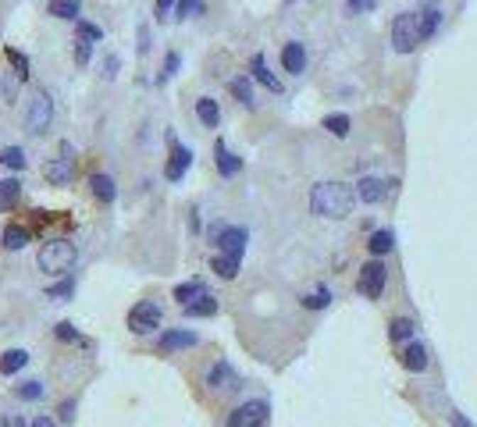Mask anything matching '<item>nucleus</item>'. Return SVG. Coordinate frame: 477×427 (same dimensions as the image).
I'll return each mask as SVG.
<instances>
[{
  "label": "nucleus",
  "mask_w": 477,
  "mask_h": 427,
  "mask_svg": "<svg viewBox=\"0 0 477 427\" xmlns=\"http://www.w3.org/2000/svg\"><path fill=\"white\" fill-rule=\"evenodd\" d=\"M310 210L317 218H346L353 210V189L342 182H321L310 192Z\"/></svg>",
  "instance_id": "nucleus-1"
},
{
  "label": "nucleus",
  "mask_w": 477,
  "mask_h": 427,
  "mask_svg": "<svg viewBox=\"0 0 477 427\" xmlns=\"http://www.w3.org/2000/svg\"><path fill=\"white\" fill-rule=\"evenodd\" d=\"M75 260H79V250H75L68 239H47V243L40 246V257H36L40 271H43V274H50V278L72 274Z\"/></svg>",
  "instance_id": "nucleus-2"
},
{
  "label": "nucleus",
  "mask_w": 477,
  "mask_h": 427,
  "mask_svg": "<svg viewBox=\"0 0 477 427\" xmlns=\"http://www.w3.org/2000/svg\"><path fill=\"white\" fill-rule=\"evenodd\" d=\"M50 125H54V100H50L43 89H36V93L29 96V111H26V132H29V135H43Z\"/></svg>",
  "instance_id": "nucleus-3"
},
{
  "label": "nucleus",
  "mask_w": 477,
  "mask_h": 427,
  "mask_svg": "<svg viewBox=\"0 0 477 427\" xmlns=\"http://www.w3.org/2000/svg\"><path fill=\"white\" fill-rule=\"evenodd\" d=\"M417 43H420L417 15H410V11L395 15V22H392V47H395V54H410Z\"/></svg>",
  "instance_id": "nucleus-4"
},
{
  "label": "nucleus",
  "mask_w": 477,
  "mask_h": 427,
  "mask_svg": "<svg viewBox=\"0 0 477 427\" xmlns=\"http://www.w3.org/2000/svg\"><path fill=\"white\" fill-rule=\"evenodd\" d=\"M160 306L157 303H150V299H143V303H136L132 310H128V331H136V335H150V331H157L160 328Z\"/></svg>",
  "instance_id": "nucleus-5"
},
{
  "label": "nucleus",
  "mask_w": 477,
  "mask_h": 427,
  "mask_svg": "<svg viewBox=\"0 0 477 427\" xmlns=\"http://www.w3.org/2000/svg\"><path fill=\"white\" fill-rule=\"evenodd\" d=\"M264 420H268V402L253 399V402H243L228 416V427H264Z\"/></svg>",
  "instance_id": "nucleus-6"
},
{
  "label": "nucleus",
  "mask_w": 477,
  "mask_h": 427,
  "mask_svg": "<svg viewBox=\"0 0 477 427\" xmlns=\"http://www.w3.org/2000/svg\"><path fill=\"white\" fill-rule=\"evenodd\" d=\"M168 143H171V157H168V164H164V178H168V182H182V174H185L189 164H192V150L182 146L175 135H168Z\"/></svg>",
  "instance_id": "nucleus-7"
},
{
  "label": "nucleus",
  "mask_w": 477,
  "mask_h": 427,
  "mask_svg": "<svg viewBox=\"0 0 477 427\" xmlns=\"http://www.w3.org/2000/svg\"><path fill=\"white\" fill-rule=\"evenodd\" d=\"M43 178H47L50 185H68V182L75 178V157H72V146H65V157L43 164Z\"/></svg>",
  "instance_id": "nucleus-8"
},
{
  "label": "nucleus",
  "mask_w": 477,
  "mask_h": 427,
  "mask_svg": "<svg viewBox=\"0 0 477 427\" xmlns=\"http://www.w3.org/2000/svg\"><path fill=\"white\" fill-rule=\"evenodd\" d=\"M385 282H388V274H385V264H381V260H371V264L360 271V292H363L367 299H381Z\"/></svg>",
  "instance_id": "nucleus-9"
},
{
  "label": "nucleus",
  "mask_w": 477,
  "mask_h": 427,
  "mask_svg": "<svg viewBox=\"0 0 477 427\" xmlns=\"http://www.w3.org/2000/svg\"><path fill=\"white\" fill-rule=\"evenodd\" d=\"M214 243H217V250L228 253V257H243V253H246V243H250V232H246V228H221V232L214 235Z\"/></svg>",
  "instance_id": "nucleus-10"
},
{
  "label": "nucleus",
  "mask_w": 477,
  "mask_h": 427,
  "mask_svg": "<svg viewBox=\"0 0 477 427\" xmlns=\"http://www.w3.org/2000/svg\"><path fill=\"white\" fill-rule=\"evenodd\" d=\"M250 72H253V79H257L261 86H268L271 93H282V89H285V86H282V79H278V75L268 68V57H264V54H253V61H250Z\"/></svg>",
  "instance_id": "nucleus-11"
},
{
  "label": "nucleus",
  "mask_w": 477,
  "mask_h": 427,
  "mask_svg": "<svg viewBox=\"0 0 477 427\" xmlns=\"http://www.w3.org/2000/svg\"><path fill=\"white\" fill-rule=\"evenodd\" d=\"M196 342H199L196 331H164V335L157 338V349H160V353H175V349H192Z\"/></svg>",
  "instance_id": "nucleus-12"
},
{
  "label": "nucleus",
  "mask_w": 477,
  "mask_h": 427,
  "mask_svg": "<svg viewBox=\"0 0 477 427\" xmlns=\"http://www.w3.org/2000/svg\"><path fill=\"white\" fill-rule=\"evenodd\" d=\"M282 65H285V72L289 75H300V72H307V47L303 43H285V50H282Z\"/></svg>",
  "instance_id": "nucleus-13"
},
{
  "label": "nucleus",
  "mask_w": 477,
  "mask_h": 427,
  "mask_svg": "<svg viewBox=\"0 0 477 427\" xmlns=\"http://www.w3.org/2000/svg\"><path fill=\"white\" fill-rule=\"evenodd\" d=\"M235 384H238V374L231 370L228 360H221V363L210 367V374H207V388H235Z\"/></svg>",
  "instance_id": "nucleus-14"
},
{
  "label": "nucleus",
  "mask_w": 477,
  "mask_h": 427,
  "mask_svg": "<svg viewBox=\"0 0 477 427\" xmlns=\"http://www.w3.org/2000/svg\"><path fill=\"white\" fill-rule=\"evenodd\" d=\"M214 160H217V171L224 174V178H231V174H238V171H243V160H238L221 139L214 143Z\"/></svg>",
  "instance_id": "nucleus-15"
},
{
  "label": "nucleus",
  "mask_w": 477,
  "mask_h": 427,
  "mask_svg": "<svg viewBox=\"0 0 477 427\" xmlns=\"http://www.w3.org/2000/svg\"><path fill=\"white\" fill-rule=\"evenodd\" d=\"M89 192H93L100 203H114V196H118V185H114V178H111V174L97 171V174H89Z\"/></svg>",
  "instance_id": "nucleus-16"
},
{
  "label": "nucleus",
  "mask_w": 477,
  "mask_h": 427,
  "mask_svg": "<svg viewBox=\"0 0 477 427\" xmlns=\"http://www.w3.org/2000/svg\"><path fill=\"white\" fill-rule=\"evenodd\" d=\"M356 196L363 203H381L388 196V182H381V178H360L356 182Z\"/></svg>",
  "instance_id": "nucleus-17"
},
{
  "label": "nucleus",
  "mask_w": 477,
  "mask_h": 427,
  "mask_svg": "<svg viewBox=\"0 0 477 427\" xmlns=\"http://www.w3.org/2000/svg\"><path fill=\"white\" fill-rule=\"evenodd\" d=\"M47 15H54V18H61V22H79L82 0H50V4H47Z\"/></svg>",
  "instance_id": "nucleus-18"
},
{
  "label": "nucleus",
  "mask_w": 477,
  "mask_h": 427,
  "mask_svg": "<svg viewBox=\"0 0 477 427\" xmlns=\"http://www.w3.org/2000/svg\"><path fill=\"white\" fill-rule=\"evenodd\" d=\"M402 367H406L410 374L427 370V349H424L420 342H410V345H406V353H402Z\"/></svg>",
  "instance_id": "nucleus-19"
},
{
  "label": "nucleus",
  "mask_w": 477,
  "mask_h": 427,
  "mask_svg": "<svg viewBox=\"0 0 477 427\" xmlns=\"http://www.w3.org/2000/svg\"><path fill=\"white\" fill-rule=\"evenodd\" d=\"M196 118H199L207 128H217V125H221V107H217V100L199 96V100H196Z\"/></svg>",
  "instance_id": "nucleus-20"
},
{
  "label": "nucleus",
  "mask_w": 477,
  "mask_h": 427,
  "mask_svg": "<svg viewBox=\"0 0 477 427\" xmlns=\"http://www.w3.org/2000/svg\"><path fill=\"white\" fill-rule=\"evenodd\" d=\"M22 196V182L18 178H0V214H8Z\"/></svg>",
  "instance_id": "nucleus-21"
},
{
  "label": "nucleus",
  "mask_w": 477,
  "mask_h": 427,
  "mask_svg": "<svg viewBox=\"0 0 477 427\" xmlns=\"http://www.w3.org/2000/svg\"><path fill=\"white\" fill-rule=\"evenodd\" d=\"M438 22H442V11H438L434 4H427V8L417 15V29H420V40H431V36H434V29H438Z\"/></svg>",
  "instance_id": "nucleus-22"
},
{
  "label": "nucleus",
  "mask_w": 477,
  "mask_h": 427,
  "mask_svg": "<svg viewBox=\"0 0 477 427\" xmlns=\"http://www.w3.org/2000/svg\"><path fill=\"white\" fill-rule=\"evenodd\" d=\"M26 363H29V353H26V349H8L4 356H0V374L11 377V374H18Z\"/></svg>",
  "instance_id": "nucleus-23"
},
{
  "label": "nucleus",
  "mask_w": 477,
  "mask_h": 427,
  "mask_svg": "<svg viewBox=\"0 0 477 427\" xmlns=\"http://www.w3.org/2000/svg\"><path fill=\"white\" fill-rule=\"evenodd\" d=\"M185 314H189V317H214V314H217V299L207 296V292H199L192 303H185Z\"/></svg>",
  "instance_id": "nucleus-24"
},
{
  "label": "nucleus",
  "mask_w": 477,
  "mask_h": 427,
  "mask_svg": "<svg viewBox=\"0 0 477 427\" xmlns=\"http://www.w3.org/2000/svg\"><path fill=\"white\" fill-rule=\"evenodd\" d=\"M29 239H33V232L26 225H8L4 228V250H22V246H29Z\"/></svg>",
  "instance_id": "nucleus-25"
},
{
  "label": "nucleus",
  "mask_w": 477,
  "mask_h": 427,
  "mask_svg": "<svg viewBox=\"0 0 477 427\" xmlns=\"http://www.w3.org/2000/svg\"><path fill=\"white\" fill-rule=\"evenodd\" d=\"M228 89H231V96H235L238 104H243V107H253V104H257V100H253V86H250V79H243V75L231 79V82H228Z\"/></svg>",
  "instance_id": "nucleus-26"
},
{
  "label": "nucleus",
  "mask_w": 477,
  "mask_h": 427,
  "mask_svg": "<svg viewBox=\"0 0 477 427\" xmlns=\"http://www.w3.org/2000/svg\"><path fill=\"white\" fill-rule=\"evenodd\" d=\"M238 264H243V257H228V253H221V257H214V271L224 278V282H231L235 274H238Z\"/></svg>",
  "instance_id": "nucleus-27"
},
{
  "label": "nucleus",
  "mask_w": 477,
  "mask_h": 427,
  "mask_svg": "<svg viewBox=\"0 0 477 427\" xmlns=\"http://www.w3.org/2000/svg\"><path fill=\"white\" fill-rule=\"evenodd\" d=\"M4 57H8V65L15 68V75H18V79H29L33 65H29V57H26L22 50H15V47H4Z\"/></svg>",
  "instance_id": "nucleus-28"
},
{
  "label": "nucleus",
  "mask_w": 477,
  "mask_h": 427,
  "mask_svg": "<svg viewBox=\"0 0 477 427\" xmlns=\"http://www.w3.org/2000/svg\"><path fill=\"white\" fill-rule=\"evenodd\" d=\"M367 246H371V253H374V257H385V253H392V246H395V235H392V232H374Z\"/></svg>",
  "instance_id": "nucleus-29"
},
{
  "label": "nucleus",
  "mask_w": 477,
  "mask_h": 427,
  "mask_svg": "<svg viewBox=\"0 0 477 427\" xmlns=\"http://www.w3.org/2000/svg\"><path fill=\"white\" fill-rule=\"evenodd\" d=\"M72 296H75V278L72 274H61V282L47 289V299H72Z\"/></svg>",
  "instance_id": "nucleus-30"
},
{
  "label": "nucleus",
  "mask_w": 477,
  "mask_h": 427,
  "mask_svg": "<svg viewBox=\"0 0 477 427\" xmlns=\"http://www.w3.org/2000/svg\"><path fill=\"white\" fill-rule=\"evenodd\" d=\"M203 15V0H175V18H196Z\"/></svg>",
  "instance_id": "nucleus-31"
},
{
  "label": "nucleus",
  "mask_w": 477,
  "mask_h": 427,
  "mask_svg": "<svg viewBox=\"0 0 477 427\" xmlns=\"http://www.w3.org/2000/svg\"><path fill=\"white\" fill-rule=\"evenodd\" d=\"M199 292H203V282H196V278H192V282H182V285L175 289V299H178V303L185 306V303H192V299H196Z\"/></svg>",
  "instance_id": "nucleus-32"
},
{
  "label": "nucleus",
  "mask_w": 477,
  "mask_h": 427,
  "mask_svg": "<svg viewBox=\"0 0 477 427\" xmlns=\"http://www.w3.org/2000/svg\"><path fill=\"white\" fill-rule=\"evenodd\" d=\"M0 164H8L11 171H22V167H26V153H22V146H8V150H0Z\"/></svg>",
  "instance_id": "nucleus-33"
},
{
  "label": "nucleus",
  "mask_w": 477,
  "mask_h": 427,
  "mask_svg": "<svg viewBox=\"0 0 477 427\" xmlns=\"http://www.w3.org/2000/svg\"><path fill=\"white\" fill-rule=\"evenodd\" d=\"M324 128L342 139V135H349V118H346V114H328V118H324Z\"/></svg>",
  "instance_id": "nucleus-34"
},
{
  "label": "nucleus",
  "mask_w": 477,
  "mask_h": 427,
  "mask_svg": "<svg viewBox=\"0 0 477 427\" xmlns=\"http://www.w3.org/2000/svg\"><path fill=\"white\" fill-rule=\"evenodd\" d=\"M388 335H392L395 342H406V338H413V321H406V317H399V321H392V328H388Z\"/></svg>",
  "instance_id": "nucleus-35"
},
{
  "label": "nucleus",
  "mask_w": 477,
  "mask_h": 427,
  "mask_svg": "<svg viewBox=\"0 0 477 427\" xmlns=\"http://www.w3.org/2000/svg\"><path fill=\"white\" fill-rule=\"evenodd\" d=\"M75 29H79V40H89V43H97V40H104V29L100 26H93V22H75Z\"/></svg>",
  "instance_id": "nucleus-36"
},
{
  "label": "nucleus",
  "mask_w": 477,
  "mask_h": 427,
  "mask_svg": "<svg viewBox=\"0 0 477 427\" xmlns=\"http://www.w3.org/2000/svg\"><path fill=\"white\" fill-rule=\"evenodd\" d=\"M15 395H18V399H33V402H36V399H43V381H26V384H18V388H15Z\"/></svg>",
  "instance_id": "nucleus-37"
},
{
  "label": "nucleus",
  "mask_w": 477,
  "mask_h": 427,
  "mask_svg": "<svg viewBox=\"0 0 477 427\" xmlns=\"http://www.w3.org/2000/svg\"><path fill=\"white\" fill-rule=\"evenodd\" d=\"M328 303H331V292H328V289H317L314 296H307V299H303V306H307V310H324Z\"/></svg>",
  "instance_id": "nucleus-38"
},
{
  "label": "nucleus",
  "mask_w": 477,
  "mask_h": 427,
  "mask_svg": "<svg viewBox=\"0 0 477 427\" xmlns=\"http://www.w3.org/2000/svg\"><path fill=\"white\" fill-rule=\"evenodd\" d=\"M54 335H57L61 342H86V338H82V335H79V331H75V328H72L68 321H61V324L54 328Z\"/></svg>",
  "instance_id": "nucleus-39"
},
{
  "label": "nucleus",
  "mask_w": 477,
  "mask_h": 427,
  "mask_svg": "<svg viewBox=\"0 0 477 427\" xmlns=\"http://www.w3.org/2000/svg\"><path fill=\"white\" fill-rule=\"evenodd\" d=\"M89 57H93V43H89V40H79V47H75V65H79V68H86V65H89Z\"/></svg>",
  "instance_id": "nucleus-40"
},
{
  "label": "nucleus",
  "mask_w": 477,
  "mask_h": 427,
  "mask_svg": "<svg viewBox=\"0 0 477 427\" xmlns=\"http://www.w3.org/2000/svg\"><path fill=\"white\" fill-rule=\"evenodd\" d=\"M178 65H182V57H178V54L171 50V54L164 57V72H160V79H157V82H168V79H171V75L178 72Z\"/></svg>",
  "instance_id": "nucleus-41"
},
{
  "label": "nucleus",
  "mask_w": 477,
  "mask_h": 427,
  "mask_svg": "<svg viewBox=\"0 0 477 427\" xmlns=\"http://www.w3.org/2000/svg\"><path fill=\"white\" fill-rule=\"evenodd\" d=\"M171 8H175V0H157L153 18H157V22H168V18H171Z\"/></svg>",
  "instance_id": "nucleus-42"
},
{
  "label": "nucleus",
  "mask_w": 477,
  "mask_h": 427,
  "mask_svg": "<svg viewBox=\"0 0 477 427\" xmlns=\"http://www.w3.org/2000/svg\"><path fill=\"white\" fill-rule=\"evenodd\" d=\"M118 68H121V61H118V57H107V61H104V79H114Z\"/></svg>",
  "instance_id": "nucleus-43"
},
{
  "label": "nucleus",
  "mask_w": 477,
  "mask_h": 427,
  "mask_svg": "<svg viewBox=\"0 0 477 427\" xmlns=\"http://www.w3.org/2000/svg\"><path fill=\"white\" fill-rule=\"evenodd\" d=\"M136 47H139V54L150 50V29H146V26H139V43H136Z\"/></svg>",
  "instance_id": "nucleus-44"
},
{
  "label": "nucleus",
  "mask_w": 477,
  "mask_h": 427,
  "mask_svg": "<svg viewBox=\"0 0 477 427\" xmlns=\"http://www.w3.org/2000/svg\"><path fill=\"white\" fill-rule=\"evenodd\" d=\"M0 427H26V420L11 413V416H4V423H0Z\"/></svg>",
  "instance_id": "nucleus-45"
},
{
  "label": "nucleus",
  "mask_w": 477,
  "mask_h": 427,
  "mask_svg": "<svg viewBox=\"0 0 477 427\" xmlns=\"http://www.w3.org/2000/svg\"><path fill=\"white\" fill-rule=\"evenodd\" d=\"M72 416H75V402H65V406H61V420L68 423Z\"/></svg>",
  "instance_id": "nucleus-46"
},
{
  "label": "nucleus",
  "mask_w": 477,
  "mask_h": 427,
  "mask_svg": "<svg viewBox=\"0 0 477 427\" xmlns=\"http://www.w3.org/2000/svg\"><path fill=\"white\" fill-rule=\"evenodd\" d=\"M29 427H57V420H50V416H36Z\"/></svg>",
  "instance_id": "nucleus-47"
},
{
  "label": "nucleus",
  "mask_w": 477,
  "mask_h": 427,
  "mask_svg": "<svg viewBox=\"0 0 477 427\" xmlns=\"http://www.w3.org/2000/svg\"><path fill=\"white\" fill-rule=\"evenodd\" d=\"M452 427H473V423H470V420H463L459 413H452Z\"/></svg>",
  "instance_id": "nucleus-48"
},
{
  "label": "nucleus",
  "mask_w": 477,
  "mask_h": 427,
  "mask_svg": "<svg viewBox=\"0 0 477 427\" xmlns=\"http://www.w3.org/2000/svg\"><path fill=\"white\" fill-rule=\"evenodd\" d=\"M349 8L353 11H367V0H349Z\"/></svg>",
  "instance_id": "nucleus-49"
},
{
  "label": "nucleus",
  "mask_w": 477,
  "mask_h": 427,
  "mask_svg": "<svg viewBox=\"0 0 477 427\" xmlns=\"http://www.w3.org/2000/svg\"><path fill=\"white\" fill-rule=\"evenodd\" d=\"M367 8H374V0H367Z\"/></svg>",
  "instance_id": "nucleus-50"
}]
</instances>
